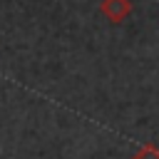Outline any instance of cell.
Returning a JSON list of instances; mask_svg holds the SVG:
<instances>
[{
  "mask_svg": "<svg viewBox=\"0 0 159 159\" xmlns=\"http://www.w3.org/2000/svg\"><path fill=\"white\" fill-rule=\"evenodd\" d=\"M99 12L112 25H119L132 15V0H102L99 2Z\"/></svg>",
  "mask_w": 159,
  "mask_h": 159,
  "instance_id": "obj_1",
  "label": "cell"
},
{
  "mask_svg": "<svg viewBox=\"0 0 159 159\" xmlns=\"http://www.w3.org/2000/svg\"><path fill=\"white\" fill-rule=\"evenodd\" d=\"M129 159H159V147L157 144H142Z\"/></svg>",
  "mask_w": 159,
  "mask_h": 159,
  "instance_id": "obj_2",
  "label": "cell"
}]
</instances>
